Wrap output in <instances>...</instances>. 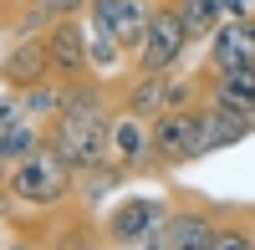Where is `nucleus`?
<instances>
[{
  "mask_svg": "<svg viewBox=\"0 0 255 250\" xmlns=\"http://www.w3.org/2000/svg\"><path fill=\"white\" fill-rule=\"evenodd\" d=\"M168 215H174V194H123L97 220L113 250H158Z\"/></svg>",
  "mask_w": 255,
  "mask_h": 250,
  "instance_id": "nucleus-2",
  "label": "nucleus"
},
{
  "mask_svg": "<svg viewBox=\"0 0 255 250\" xmlns=\"http://www.w3.org/2000/svg\"><path fill=\"white\" fill-rule=\"evenodd\" d=\"M20 102H26V113L41 123V128H51V123L67 113V82H61V77H46V82H36V87L20 92Z\"/></svg>",
  "mask_w": 255,
  "mask_h": 250,
  "instance_id": "nucleus-18",
  "label": "nucleus"
},
{
  "mask_svg": "<svg viewBox=\"0 0 255 250\" xmlns=\"http://www.w3.org/2000/svg\"><path fill=\"white\" fill-rule=\"evenodd\" d=\"M220 210L225 204L199 199V194H174V215H168L158 250H209L220 230Z\"/></svg>",
  "mask_w": 255,
  "mask_h": 250,
  "instance_id": "nucleus-5",
  "label": "nucleus"
},
{
  "mask_svg": "<svg viewBox=\"0 0 255 250\" xmlns=\"http://www.w3.org/2000/svg\"><path fill=\"white\" fill-rule=\"evenodd\" d=\"M148 5H168V0H148Z\"/></svg>",
  "mask_w": 255,
  "mask_h": 250,
  "instance_id": "nucleus-21",
  "label": "nucleus"
},
{
  "mask_svg": "<svg viewBox=\"0 0 255 250\" xmlns=\"http://www.w3.org/2000/svg\"><path fill=\"white\" fill-rule=\"evenodd\" d=\"M77 189H82V174L61 153H51V148H36L31 158H20L10 169V179H5L10 204L15 210H36V215H51L61 204H77Z\"/></svg>",
  "mask_w": 255,
  "mask_h": 250,
  "instance_id": "nucleus-1",
  "label": "nucleus"
},
{
  "mask_svg": "<svg viewBox=\"0 0 255 250\" xmlns=\"http://www.w3.org/2000/svg\"><path fill=\"white\" fill-rule=\"evenodd\" d=\"M77 15H87V0H26L10 36H46L61 20H77Z\"/></svg>",
  "mask_w": 255,
  "mask_h": 250,
  "instance_id": "nucleus-14",
  "label": "nucleus"
},
{
  "mask_svg": "<svg viewBox=\"0 0 255 250\" xmlns=\"http://www.w3.org/2000/svg\"><path fill=\"white\" fill-rule=\"evenodd\" d=\"M209 250H255V204H225Z\"/></svg>",
  "mask_w": 255,
  "mask_h": 250,
  "instance_id": "nucleus-16",
  "label": "nucleus"
},
{
  "mask_svg": "<svg viewBox=\"0 0 255 250\" xmlns=\"http://www.w3.org/2000/svg\"><path fill=\"white\" fill-rule=\"evenodd\" d=\"M174 82H179V72H128L123 82H108V87L123 113H138L153 123L174 108Z\"/></svg>",
  "mask_w": 255,
  "mask_h": 250,
  "instance_id": "nucleus-7",
  "label": "nucleus"
},
{
  "mask_svg": "<svg viewBox=\"0 0 255 250\" xmlns=\"http://www.w3.org/2000/svg\"><path fill=\"white\" fill-rule=\"evenodd\" d=\"M204 128H209V153H220V148H230V143H245L255 133V123L245 113H230V108L204 102Z\"/></svg>",
  "mask_w": 255,
  "mask_h": 250,
  "instance_id": "nucleus-17",
  "label": "nucleus"
},
{
  "mask_svg": "<svg viewBox=\"0 0 255 250\" xmlns=\"http://www.w3.org/2000/svg\"><path fill=\"white\" fill-rule=\"evenodd\" d=\"M153 153L168 169H184V163H194L209 153V128H204V102L199 108H179V113H163L153 118Z\"/></svg>",
  "mask_w": 255,
  "mask_h": 250,
  "instance_id": "nucleus-3",
  "label": "nucleus"
},
{
  "mask_svg": "<svg viewBox=\"0 0 255 250\" xmlns=\"http://www.w3.org/2000/svg\"><path fill=\"white\" fill-rule=\"evenodd\" d=\"M0 250H36V245H20V240H15V245H0Z\"/></svg>",
  "mask_w": 255,
  "mask_h": 250,
  "instance_id": "nucleus-20",
  "label": "nucleus"
},
{
  "mask_svg": "<svg viewBox=\"0 0 255 250\" xmlns=\"http://www.w3.org/2000/svg\"><path fill=\"white\" fill-rule=\"evenodd\" d=\"M41 250H108V235L92 210L67 204V210H51V230L41 235Z\"/></svg>",
  "mask_w": 255,
  "mask_h": 250,
  "instance_id": "nucleus-11",
  "label": "nucleus"
},
{
  "mask_svg": "<svg viewBox=\"0 0 255 250\" xmlns=\"http://www.w3.org/2000/svg\"><path fill=\"white\" fill-rule=\"evenodd\" d=\"M194 77H199L204 102L255 118V67H235V72H209V67H199Z\"/></svg>",
  "mask_w": 255,
  "mask_h": 250,
  "instance_id": "nucleus-13",
  "label": "nucleus"
},
{
  "mask_svg": "<svg viewBox=\"0 0 255 250\" xmlns=\"http://www.w3.org/2000/svg\"><path fill=\"white\" fill-rule=\"evenodd\" d=\"M199 67H209V72L255 67V15H245V20H225V26L209 36V46H204V61H199Z\"/></svg>",
  "mask_w": 255,
  "mask_h": 250,
  "instance_id": "nucleus-12",
  "label": "nucleus"
},
{
  "mask_svg": "<svg viewBox=\"0 0 255 250\" xmlns=\"http://www.w3.org/2000/svg\"><path fill=\"white\" fill-rule=\"evenodd\" d=\"M46 56H51V77L61 82H82L92 77V41H87V15L61 20L56 31H46Z\"/></svg>",
  "mask_w": 255,
  "mask_h": 250,
  "instance_id": "nucleus-9",
  "label": "nucleus"
},
{
  "mask_svg": "<svg viewBox=\"0 0 255 250\" xmlns=\"http://www.w3.org/2000/svg\"><path fill=\"white\" fill-rule=\"evenodd\" d=\"M148 15H153L148 0H87V26L102 31V36H113L128 56H138L143 31H148Z\"/></svg>",
  "mask_w": 255,
  "mask_h": 250,
  "instance_id": "nucleus-6",
  "label": "nucleus"
},
{
  "mask_svg": "<svg viewBox=\"0 0 255 250\" xmlns=\"http://www.w3.org/2000/svg\"><path fill=\"white\" fill-rule=\"evenodd\" d=\"M51 77V56H46V36H10L5 56H0V87L26 92L36 82Z\"/></svg>",
  "mask_w": 255,
  "mask_h": 250,
  "instance_id": "nucleus-10",
  "label": "nucleus"
},
{
  "mask_svg": "<svg viewBox=\"0 0 255 250\" xmlns=\"http://www.w3.org/2000/svg\"><path fill=\"white\" fill-rule=\"evenodd\" d=\"M189 31L174 5H153L148 15V31H143V46L133 56V72H184V56H189Z\"/></svg>",
  "mask_w": 255,
  "mask_h": 250,
  "instance_id": "nucleus-4",
  "label": "nucleus"
},
{
  "mask_svg": "<svg viewBox=\"0 0 255 250\" xmlns=\"http://www.w3.org/2000/svg\"><path fill=\"white\" fill-rule=\"evenodd\" d=\"M168 5L179 10V20H184L194 46H209V36L230 20V0H168Z\"/></svg>",
  "mask_w": 255,
  "mask_h": 250,
  "instance_id": "nucleus-15",
  "label": "nucleus"
},
{
  "mask_svg": "<svg viewBox=\"0 0 255 250\" xmlns=\"http://www.w3.org/2000/svg\"><path fill=\"white\" fill-rule=\"evenodd\" d=\"M20 5H26V0H0V36H10V26H15Z\"/></svg>",
  "mask_w": 255,
  "mask_h": 250,
  "instance_id": "nucleus-19",
  "label": "nucleus"
},
{
  "mask_svg": "<svg viewBox=\"0 0 255 250\" xmlns=\"http://www.w3.org/2000/svg\"><path fill=\"white\" fill-rule=\"evenodd\" d=\"M113 163L128 174H163V163L153 153V123L138 113H113Z\"/></svg>",
  "mask_w": 255,
  "mask_h": 250,
  "instance_id": "nucleus-8",
  "label": "nucleus"
}]
</instances>
